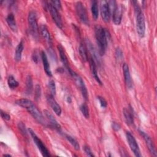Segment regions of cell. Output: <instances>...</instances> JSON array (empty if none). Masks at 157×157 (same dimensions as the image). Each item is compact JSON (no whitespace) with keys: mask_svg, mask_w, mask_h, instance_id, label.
Wrapping results in <instances>:
<instances>
[{"mask_svg":"<svg viewBox=\"0 0 157 157\" xmlns=\"http://www.w3.org/2000/svg\"><path fill=\"white\" fill-rule=\"evenodd\" d=\"M126 137L128 143L129 144V146L131 151L134 154V155L137 157L142 156L138 144H137L136 140L135 139L134 137L133 136V135L130 132L127 131L126 132Z\"/></svg>","mask_w":157,"mask_h":157,"instance_id":"obj_8","label":"cell"},{"mask_svg":"<svg viewBox=\"0 0 157 157\" xmlns=\"http://www.w3.org/2000/svg\"><path fill=\"white\" fill-rule=\"evenodd\" d=\"M123 13V8L121 5L117 4L113 10L111 15L112 16V20L115 25H119L121 23Z\"/></svg>","mask_w":157,"mask_h":157,"instance_id":"obj_12","label":"cell"},{"mask_svg":"<svg viewBox=\"0 0 157 157\" xmlns=\"http://www.w3.org/2000/svg\"><path fill=\"white\" fill-rule=\"evenodd\" d=\"M40 32L41 36L45 39V40L48 44H52L51 36H50V33L48 30L47 27L45 25H42L40 26Z\"/></svg>","mask_w":157,"mask_h":157,"instance_id":"obj_21","label":"cell"},{"mask_svg":"<svg viewBox=\"0 0 157 157\" xmlns=\"http://www.w3.org/2000/svg\"><path fill=\"white\" fill-rule=\"evenodd\" d=\"M50 4L54 6L57 10H60L61 9V4L59 1H51Z\"/></svg>","mask_w":157,"mask_h":157,"instance_id":"obj_34","label":"cell"},{"mask_svg":"<svg viewBox=\"0 0 157 157\" xmlns=\"http://www.w3.org/2000/svg\"><path fill=\"white\" fill-rule=\"evenodd\" d=\"M15 104L26 109V110L39 123L42 124L44 126H50L49 123L45 120L42 113L39 110L34 102L31 100L23 98L16 101Z\"/></svg>","mask_w":157,"mask_h":157,"instance_id":"obj_1","label":"cell"},{"mask_svg":"<svg viewBox=\"0 0 157 157\" xmlns=\"http://www.w3.org/2000/svg\"><path fill=\"white\" fill-rule=\"evenodd\" d=\"M94 31L96 40L99 50V55L100 56H102L105 52L107 46V40L110 37V34L106 29L99 25L96 26Z\"/></svg>","mask_w":157,"mask_h":157,"instance_id":"obj_2","label":"cell"},{"mask_svg":"<svg viewBox=\"0 0 157 157\" xmlns=\"http://www.w3.org/2000/svg\"><path fill=\"white\" fill-rule=\"evenodd\" d=\"M41 96V88L39 84H37L34 88V97L35 99L37 101Z\"/></svg>","mask_w":157,"mask_h":157,"instance_id":"obj_31","label":"cell"},{"mask_svg":"<svg viewBox=\"0 0 157 157\" xmlns=\"http://www.w3.org/2000/svg\"><path fill=\"white\" fill-rule=\"evenodd\" d=\"M123 114L126 123L129 125L132 124L134 123V117L132 113V110L124 108L123 110Z\"/></svg>","mask_w":157,"mask_h":157,"instance_id":"obj_22","label":"cell"},{"mask_svg":"<svg viewBox=\"0 0 157 157\" xmlns=\"http://www.w3.org/2000/svg\"><path fill=\"white\" fill-rule=\"evenodd\" d=\"M28 131L33 141L36 145L37 148L40 151L42 155L44 156H50V154L49 150L47 149L46 146L44 144L43 142L38 137V136L36 135L35 132L31 128H29Z\"/></svg>","mask_w":157,"mask_h":157,"instance_id":"obj_5","label":"cell"},{"mask_svg":"<svg viewBox=\"0 0 157 157\" xmlns=\"http://www.w3.org/2000/svg\"><path fill=\"white\" fill-rule=\"evenodd\" d=\"M97 98H98V99L99 101L101 106L102 107H103V108H105L107 107V101H105V99L103 97H102L101 96H98Z\"/></svg>","mask_w":157,"mask_h":157,"instance_id":"obj_33","label":"cell"},{"mask_svg":"<svg viewBox=\"0 0 157 157\" xmlns=\"http://www.w3.org/2000/svg\"><path fill=\"white\" fill-rule=\"evenodd\" d=\"M32 59L34 61V62H35L36 63H38L39 56H38V53L37 51H34V52L33 53V54L32 55Z\"/></svg>","mask_w":157,"mask_h":157,"instance_id":"obj_38","label":"cell"},{"mask_svg":"<svg viewBox=\"0 0 157 157\" xmlns=\"http://www.w3.org/2000/svg\"><path fill=\"white\" fill-rule=\"evenodd\" d=\"M123 72L126 85L127 88H128L129 89H131L133 86V83L131 76L129 66L126 63H124L123 64Z\"/></svg>","mask_w":157,"mask_h":157,"instance_id":"obj_14","label":"cell"},{"mask_svg":"<svg viewBox=\"0 0 157 157\" xmlns=\"http://www.w3.org/2000/svg\"><path fill=\"white\" fill-rule=\"evenodd\" d=\"M6 21L9 27L10 28L12 31H13V32H16L17 31V26L15 18L14 15L12 13L8 14V15L6 17Z\"/></svg>","mask_w":157,"mask_h":157,"instance_id":"obj_20","label":"cell"},{"mask_svg":"<svg viewBox=\"0 0 157 157\" xmlns=\"http://www.w3.org/2000/svg\"><path fill=\"white\" fill-rule=\"evenodd\" d=\"M44 113L45 114V117L48 120L50 126L52 127V128H55V129L59 131L61 129V126H60L59 124L58 123V121H56V120L55 118L53 115L47 110H44Z\"/></svg>","mask_w":157,"mask_h":157,"instance_id":"obj_15","label":"cell"},{"mask_svg":"<svg viewBox=\"0 0 157 157\" xmlns=\"http://www.w3.org/2000/svg\"><path fill=\"white\" fill-rule=\"evenodd\" d=\"M100 9H101V17L104 21L105 23H109L110 20L111 13L110 8L109 6L108 1H101L100 3Z\"/></svg>","mask_w":157,"mask_h":157,"instance_id":"obj_9","label":"cell"},{"mask_svg":"<svg viewBox=\"0 0 157 157\" xmlns=\"http://www.w3.org/2000/svg\"><path fill=\"white\" fill-rule=\"evenodd\" d=\"M48 88L52 93L51 94L54 96L56 94V85H55V83L54 80H49L48 83Z\"/></svg>","mask_w":157,"mask_h":157,"instance_id":"obj_30","label":"cell"},{"mask_svg":"<svg viewBox=\"0 0 157 157\" xmlns=\"http://www.w3.org/2000/svg\"><path fill=\"white\" fill-rule=\"evenodd\" d=\"M41 58H42V63H43L44 69V71H45L46 74L48 77H52V71L50 69V64L48 61L47 55L44 51H42V52H41Z\"/></svg>","mask_w":157,"mask_h":157,"instance_id":"obj_18","label":"cell"},{"mask_svg":"<svg viewBox=\"0 0 157 157\" xmlns=\"http://www.w3.org/2000/svg\"><path fill=\"white\" fill-rule=\"evenodd\" d=\"M69 73L71 75V77L73 78V79L75 80L77 85L79 87L83 98L85 100H88V91H87L85 84L83 79L82 78V77L78 74H77L76 72L73 71L72 69L69 72Z\"/></svg>","mask_w":157,"mask_h":157,"instance_id":"obj_7","label":"cell"},{"mask_svg":"<svg viewBox=\"0 0 157 157\" xmlns=\"http://www.w3.org/2000/svg\"><path fill=\"white\" fill-rule=\"evenodd\" d=\"M65 138L72 145V146L74 148V149H75L76 150H78L80 149V145L75 139H74L71 136L67 135V134H65Z\"/></svg>","mask_w":157,"mask_h":157,"instance_id":"obj_26","label":"cell"},{"mask_svg":"<svg viewBox=\"0 0 157 157\" xmlns=\"http://www.w3.org/2000/svg\"><path fill=\"white\" fill-rule=\"evenodd\" d=\"M28 21L30 31L34 38H37L39 34V27L37 20L36 13L32 10L29 12L28 17Z\"/></svg>","mask_w":157,"mask_h":157,"instance_id":"obj_4","label":"cell"},{"mask_svg":"<svg viewBox=\"0 0 157 157\" xmlns=\"http://www.w3.org/2000/svg\"><path fill=\"white\" fill-rule=\"evenodd\" d=\"M89 62H90V68H91V74L93 77H94V78L95 79V80L100 85H102V83L98 75V71L96 69V64L95 61H94V59L90 56V59H89Z\"/></svg>","mask_w":157,"mask_h":157,"instance_id":"obj_17","label":"cell"},{"mask_svg":"<svg viewBox=\"0 0 157 157\" xmlns=\"http://www.w3.org/2000/svg\"><path fill=\"white\" fill-rule=\"evenodd\" d=\"M91 10L93 18L94 20H96L99 16V8H98V2L97 1H91Z\"/></svg>","mask_w":157,"mask_h":157,"instance_id":"obj_24","label":"cell"},{"mask_svg":"<svg viewBox=\"0 0 157 157\" xmlns=\"http://www.w3.org/2000/svg\"><path fill=\"white\" fill-rule=\"evenodd\" d=\"M75 10L80 21L84 25L88 26L90 25V21L84 4L82 2H77L75 4Z\"/></svg>","mask_w":157,"mask_h":157,"instance_id":"obj_6","label":"cell"},{"mask_svg":"<svg viewBox=\"0 0 157 157\" xmlns=\"http://www.w3.org/2000/svg\"><path fill=\"white\" fill-rule=\"evenodd\" d=\"M11 156V155L10 154H4L3 155V156Z\"/></svg>","mask_w":157,"mask_h":157,"instance_id":"obj_39","label":"cell"},{"mask_svg":"<svg viewBox=\"0 0 157 157\" xmlns=\"http://www.w3.org/2000/svg\"><path fill=\"white\" fill-rule=\"evenodd\" d=\"M47 7L50 10V13L51 14L52 18L53 20L54 21L55 23L56 24V25L59 28L62 29V27H63L62 19H61V17L60 14L59 13L58 10L54 6H53L50 4V2L49 4H48Z\"/></svg>","mask_w":157,"mask_h":157,"instance_id":"obj_10","label":"cell"},{"mask_svg":"<svg viewBox=\"0 0 157 157\" xmlns=\"http://www.w3.org/2000/svg\"><path fill=\"white\" fill-rule=\"evenodd\" d=\"M1 118H2L3 120H4L8 121V120H9L10 119V115H9V113H7L4 112V111L2 110H1Z\"/></svg>","mask_w":157,"mask_h":157,"instance_id":"obj_35","label":"cell"},{"mask_svg":"<svg viewBox=\"0 0 157 157\" xmlns=\"http://www.w3.org/2000/svg\"><path fill=\"white\" fill-rule=\"evenodd\" d=\"M47 101L48 104L50 105L53 112L58 116H59L61 114V109L59 105L57 103L56 100L54 99V97L52 94H48L47 96Z\"/></svg>","mask_w":157,"mask_h":157,"instance_id":"obj_13","label":"cell"},{"mask_svg":"<svg viewBox=\"0 0 157 157\" xmlns=\"http://www.w3.org/2000/svg\"><path fill=\"white\" fill-rule=\"evenodd\" d=\"M83 150L86 155L88 156H94V155L93 153L91 148L88 145H84L83 146Z\"/></svg>","mask_w":157,"mask_h":157,"instance_id":"obj_32","label":"cell"},{"mask_svg":"<svg viewBox=\"0 0 157 157\" xmlns=\"http://www.w3.org/2000/svg\"><path fill=\"white\" fill-rule=\"evenodd\" d=\"M78 51H79V54L83 62H87L88 61V56L87 53V50H86V47L83 44L82 42L80 43L78 48Z\"/></svg>","mask_w":157,"mask_h":157,"instance_id":"obj_23","label":"cell"},{"mask_svg":"<svg viewBox=\"0 0 157 157\" xmlns=\"http://www.w3.org/2000/svg\"><path fill=\"white\" fill-rule=\"evenodd\" d=\"M7 84L10 89H15L18 86L19 83L15 80L13 75H10L7 79Z\"/></svg>","mask_w":157,"mask_h":157,"instance_id":"obj_27","label":"cell"},{"mask_svg":"<svg viewBox=\"0 0 157 157\" xmlns=\"http://www.w3.org/2000/svg\"><path fill=\"white\" fill-rule=\"evenodd\" d=\"M57 48H58V52H59L60 59H61V61L62 63L63 64L64 67L68 71V72H69V71L71 70V67H69V62H68L67 56H66V54H65V52H64V50L63 47H62L61 45L58 44V45H57Z\"/></svg>","mask_w":157,"mask_h":157,"instance_id":"obj_16","label":"cell"},{"mask_svg":"<svg viewBox=\"0 0 157 157\" xmlns=\"http://www.w3.org/2000/svg\"><path fill=\"white\" fill-rule=\"evenodd\" d=\"M17 127H18V129L19 131L21 134V135L25 137H28V131H27V129L26 128L25 124L23 122L20 121L18 123Z\"/></svg>","mask_w":157,"mask_h":157,"instance_id":"obj_28","label":"cell"},{"mask_svg":"<svg viewBox=\"0 0 157 157\" xmlns=\"http://www.w3.org/2000/svg\"><path fill=\"white\" fill-rule=\"evenodd\" d=\"M112 129L115 131H119L120 129L121 126H120V125L118 123H117L115 121H113L112 123Z\"/></svg>","mask_w":157,"mask_h":157,"instance_id":"obj_37","label":"cell"},{"mask_svg":"<svg viewBox=\"0 0 157 157\" xmlns=\"http://www.w3.org/2000/svg\"><path fill=\"white\" fill-rule=\"evenodd\" d=\"M80 110L81 111V112L82 113L83 115L86 118H89L90 117V112H89V109H88V105L83 103L80 106Z\"/></svg>","mask_w":157,"mask_h":157,"instance_id":"obj_29","label":"cell"},{"mask_svg":"<svg viewBox=\"0 0 157 157\" xmlns=\"http://www.w3.org/2000/svg\"><path fill=\"white\" fill-rule=\"evenodd\" d=\"M33 90V78L30 75H28L26 80V93L28 95L31 94Z\"/></svg>","mask_w":157,"mask_h":157,"instance_id":"obj_25","label":"cell"},{"mask_svg":"<svg viewBox=\"0 0 157 157\" xmlns=\"http://www.w3.org/2000/svg\"><path fill=\"white\" fill-rule=\"evenodd\" d=\"M136 18V29L140 37H144L145 33V21L144 13L137 1H132Z\"/></svg>","mask_w":157,"mask_h":157,"instance_id":"obj_3","label":"cell"},{"mask_svg":"<svg viewBox=\"0 0 157 157\" xmlns=\"http://www.w3.org/2000/svg\"><path fill=\"white\" fill-rule=\"evenodd\" d=\"M24 49V42L23 40H21L17 45L15 50V54H14V59L18 62L21 60L22 52Z\"/></svg>","mask_w":157,"mask_h":157,"instance_id":"obj_19","label":"cell"},{"mask_svg":"<svg viewBox=\"0 0 157 157\" xmlns=\"http://www.w3.org/2000/svg\"><path fill=\"white\" fill-rule=\"evenodd\" d=\"M139 132L140 133V134L141 135V136L142 137V138L144 139V140L145 142V144L148 147V149L150 151V153L154 156H156L157 154H156V149L155 147V145L153 144V140H151V137L147 134H146L144 131H142V130H139Z\"/></svg>","mask_w":157,"mask_h":157,"instance_id":"obj_11","label":"cell"},{"mask_svg":"<svg viewBox=\"0 0 157 157\" xmlns=\"http://www.w3.org/2000/svg\"><path fill=\"white\" fill-rule=\"evenodd\" d=\"M115 55H116V57L117 59H121L122 56H123V52H122V50L119 48H117L116 49V51H115Z\"/></svg>","mask_w":157,"mask_h":157,"instance_id":"obj_36","label":"cell"}]
</instances>
